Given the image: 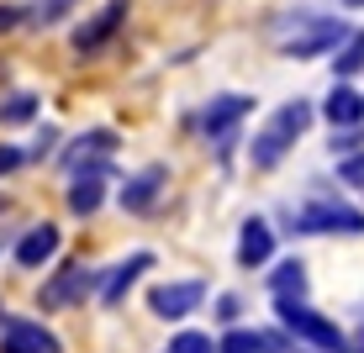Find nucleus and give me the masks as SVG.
<instances>
[{"mask_svg":"<svg viewBox=\"0 0 364 353\" xmlns=\"http://www.w3.org/2000/svg\"><path fill=\"white\" fill-rule=\"evenodd\" d=\"M311 116H317L311 100H285L280 111H269V121L254 132V143H248V163H254V169H274V163H280L301 137H306Z\"/></svg>","mask_w":364,"mask_h":353,"instance_id":"nucleus-1","label":"nucleus"},{"mask_svg":"<svg viewBox=\"0 0 364 353\" xmlns=\"http://www.w3.org/2000/svg\"><path fill=\"white\" fill-rule=\"evenodd\" d=\"M274 317H280V327L296 337V343H306L317 353H354V337H348L333 317L311 311L306 300H274Z\"/></svg>","mask_w":364,"mask_h":353,"instance_id":"nucleus-2","label":"nucleus"},{"mask_svg":"<svg viewBox=\"0 0 364 353\" xmlns=\"http://www.w3.org/2000/svg\"><path fill=\"white\" fill-rule=\"evenodd\" d=\"M291 232H301V237H328V232L359 237L364 232V211L348 206V200H338V195H317V200H306V206L291 211Z\"/></svg>","mask_w":364,"mask_h":353,"instance_id":"nucleus-3","label":"nucleus"},{"mask_svg":"<svg viewBox=\"0 0 364 353\" xmlns=\"http://www.w3.org/2000/svg\"><path fill=\"white\" fill-rule=\"evenodd\" d=\"M348 32H354L348 21H338V16H317V21H306V27H301L296 37H285L280 53H285V58H322V53H338Z\"/></svg>","mask_w":364,"mask_h":353,"instance_id":"nucleus-4","label":"nucleus"},{"mask_svg":"<svg viewBox=\"0 0 364 353\" xmlns=\"http://www.w3.org/2000/svg\"><path fill=\"white\" fill-rule=\"evenodd\" d=\"M127 16H132V0H106L90 21H80V27H74V53H85V58L100 53V48L122 32V21H127Z\"/></svg>","mask_w":364,"mask_h":353,"instance_id":"nucleus-5","label":"nucleus"},{"mask_svg":"<svg viewBox=\"0 0 364 353\" xmlns=\"http://www.w3.org/2000/svg\"><path fill=\"white\" fill-rule=\"evenodd\" d=\"M106 174H111L106 158H80L74 163V180H69V211L74 217H95L100 211V200H106Z\"/></svg>","mask_w":364,"mask_h":353,"instance_id":"nucleus-6","label":"nucleus"},{"mask_svg":"<svg viewBox=\"0 0 364 353\" xmlns=\"http://www.w3.org/2000/svg\"><path fill=\"white\" fill-rule=\"evenodd\" d=\"M200 300H206V285H200V280H164V285L148 290V311H154V317H164V322L191 317Z\"/></svg>","mask_w":364,"mask_h":353,"instance_id":"nucleus-7","label":"nucleus"},{"mask_svg":"<svg viewBox=\"0 0 364 353\" xmlns=\"http://www.w3.org/2000/svg\"><path fill=\"white\" fill-rule=\"evenodd\" d=\"M90 290H100V274L90 269V264H64V269L53 274V280L43 285V306L48 311H58V306H74V300H85Z\"/></svg>","mask_w":364,"mask_h":353,"instance_id":"nucleus-8","label":"nucleus"},{"mask_svg":"<svg viewBox=\"0 0 364 353\" xmlns=\"http://www.w3.org/2000/svg\"><path fill=\"white\" fill-rule=\"evenodd\" d=\"M148 269H154V254H148V248H137V254H127L122 264H111V269L100 274V306H122L127 290L143 280Z\"/></svg>","mask_w":364,"mask_h":353,"instance_id":"nucleus-9","label":"nucleus"},{"mask_svg":"<svg viewBox=\"0 0 364 353\" xmlns=\"http://www.w3.org/2000/svg\"><path fill=\"white\" fill-rule=\"evenodd\" d=\"M0 353H64V348H58V337L43 322L11 317V322H0Z\"/></svg>","mask_w":364,"mask_h":353,"instance_id":"nucleus-10","label":"nucleus"},{"mask_svg":"<svg viewBox=\"0 0 364 353\" xmlns=\"http://www.w3.org/2000/svg\"><path fill=\"white\" fill-rule=\"evenodd\" d=\"M248 111H254V100H248V95H217L206 111H200V132H206L211 143H228V137L243 127Z\"/></svg>","mask_w":364,"mask_h":353,"instance_id":"nucleus-11","label":"nucleus"},{"mask_svg":"<svg viewBox=\"0 0 364 353\" xmlns=\"http://www.w3.org/2000/svg\"><path fill=\"white\" fill-rule=\"evenodd\" d=\"M169 185V169L164 163H148V169H137L127 185H122V211H132V217H148V211L159 206V195H164Z\"/></svg>","mask_w":364,"mask_h":353,"instance_id":"nucleus-12","label":"nucleus"},{"mask_svg":"<svg viewBox=\"0 0 364 353\" xmlns=\"http://www.w3.org/2000/svg\"><path fill=\"white\" fill-rule=\"evenodd\" d=\"M58 243H64V232H58L53 222H37V227H27V232L16 237V248H11V254H16L21 269H43V264L58 254Z\"/></svg>","mask_w":364,"mask_h":353,"instance_id":"nucleus-13","label":"nucleus"},{"mask_svg":"<svg viewBox=\"0 0 364 353\" xmlns=\"http://www.w3.org/2000/svg\"><path fill=\"white\" fill-rule=\"evenodd\" d=\"M269 259H274V227L264 217H248L243 232H237V264L243 269H264Z\"/></svg>","mask_w":364,"mask_h":353,"instance_id":"nucleus-14","label":"nucleus"},{"mask_svg":"<svg viewBox=\"0 0 364 353\" xmlns=\"http://www.w3.org/2000/svg\"><path fill=\"white\" fill-rule=\"evenodd\" d=\"M322 116L333 121V132H359V121H364V95L354 90V85H333L328 100H322Z\"/></svg>","mask_w":364,"mask_h":353,"instance_id":"nucleus-15","label":"nucleus"},{"mask_svg":"<svg viewBox=\"0 0 364 353\" xmlns=\"http://www.w3.org/2000/svg\"><path fill=\"white\" fill-rule=\"evenodd\" d=\"M269 290H274V300H306V264L280 259L269 269Z\"/></svg>","mask_w":364,"mask_h":353,"instance_id":"nucleus-16","label":"nucleus"},{"mask_svg":"<svg viewBox=\"0 0 364 353\" xmlns=\"http://www.w3.org/2000/svg\"><path fill=\"white\" fill-rule=\"evenodd\" d=\"M217 353H269V348H264V332H259V327H228V332L217 337Z\"/></svg>","mask_w":364,"mask_h":353,"instance_id":"nucleus-17","label":"nucleus"},{"mask_svg":"<svg viewBox=\"0 0 364 353\" xmlns=\"http://www.w3.org/2000/svg\"><path fill=\"white\" fill-rule=\"evenodd\" d=\"M359 69H364V32H348L343 48L333 53V74H338V85H343L348 74H359Z\"/></svg>","mask_w":364,"mask_h":353,"instance_id":"nucleus-18","label":"nucleus"},{"mask_svg":"<svg viewBox=\"0 0 364 353\" xmlns=\"http://www.w3.org/2000/svg\"><path fill=\"white\" fill-rule=\"evenodd\" d=\"M74 6H80V0H37V6H32V21H37V27H58Z\"/></svg>","mask_w":364,"mask_h":353,"instance_id":"nucleus-19","label":"nucleus"},{"mask_svg":"<svg viewBox=\"0 0 364 353\" xmlns=\"http://www.w3.org/2000/svg\"><path fill=\"white\" fill-rule=\"evenodd\" d=\"M169 353H217V337H211V332H196V327H185V332L169 343Z\"/></svg>","mask_w":364,"mask_h":353,"instance_id":"nucleus-20","label":"nucleus"},{"mask_svg":"<svg viewBox=\"0 0 364 353\" xmlns=\"http://www.w3.org/2000/svg\"><path fill=\"white\" fill-rule=\"evenodd\" d=\"M37 116V95H11L6 106H0V121L6 127H16V121H32Z\"/></svg>","mask_w":364,"mask_h":353,"instance_id":"nucleus-21","label":"nucleus"},{"mask_svg":"<svg viewBox=\"0 0 364 353\" xmlns=\"http://www.w3.org/2000/svg\"><path fill=\"white\" fill-rule=\"evenodd\" d=\"M338 180L354 185V190H364V148H359V153H348V158H338Z\"/></svg>","mask_w":364,"mask_h":353,"instance_id":"nucleus-22","label":"nucleus"},{"mask_svg":"<svg viewBox=\"0 0 364 353\" xmlns=\"http://www.w3.org/2000/svg\"><path fill=\"white\" fill-rule=\"evenodd\" d=\"M333 153H359V132H333Z\"/></svg>","mask_w":364,"mask_h":353,"instance_id":"nucleus-23","label":"nucleus"},{"mask_svg":"<svg viewBox=\"0 0 364 353\" xmlns=\"http://www.w3.org/2000/svg\"><path fill=\"white\" fill-rule=\"evenodd\" d=\"M21 163H27V153H21V148H0V174L21 169Z\"/></svg>","mask_w":364,"mask_h":353,"instance_id":"nucleus-24","label":"nucleus"},{"mask_svg":"<svg viewBox=\"0 0 364 353\" xmlns=\"http://www.w3.org/2000/svg\"><path fill=\"white\" fill-rule=\"evenodd\" d=\"M237 311H243V300H237V295H222L217 300V317L222 322H237Z\"/></svg>","mask_w":364,"mask_h":353,"instance_id":"nucleus-25","label":"nucleus"},{"mask_svg":"<svg viewBox=\"0 0 364 353\" xmlns=\"http://www.w3.org/2000/svg\"><path fill=\"white\" fill-rule=\"evenodd\" d=\"M21 16H27V11H21V6H0V32L21 27Z\"/></svg>","mask_w":364,"mask_h":353,"instance_id":"nucleus-26","label":"nucleus"},{"mask_svg":"<svg viewBox=\"0 0 364 353\" xmlns=\"http://www.w3.org/2000/svg\"><path fill=\"white\" fill-rule=\"evenodd\" d=\"M348 6H364V0H348Z\"/></svg>","mask_w":364,"mask_h":353,"instance_id":"nucleus-27","label":"nucleus"}]
</instances>
